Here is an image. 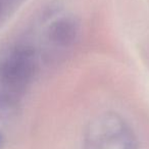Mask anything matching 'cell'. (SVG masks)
<instances>
[{
	"instance_id": "3",
	"label": "cell",
	"mask_w": 149,
	"mask_h": 149,
	"mask_svg": "<svg viewBox=\"0 0 149 149\" xmlns=\"http://www.w3.org/2000/svg\"><path fill=\"white\" fill-rule=\"evenodd\" d=\"M79 34V24L72 17H62L50 24L47 42L55 49H65L74 43Z\"/></svg>"
},
{
	"instance_id": "2",
	"label": "cell",
	"mask_w": 149,
	"mask_h": 149,
	"mask_svg": "<svg viewBox=\"0 0 149 149\" xmlns=\"http://www.w3.org/2000/svg\"><path fill=\"white\" fill-rule=\"evenodd\" d=\"M87 145L89 149H133L134 137L122 118L105 113L90 125Z\"/></svg>"
},
{
	"instance_id": "1",
	"label": "cell",
	"mask_w": 149,
	"mask_h": 149,
	"mask_svg": "<svg viewBox=\"0 0 149 149\" xmlns=\"http://www.w3.org/2000/svg\"><path fill=\"white\" fill-rule=\"evenodd\" d=\"M38 68V55L33 47L19 45L0 60V105L17 104L30 89Z\"/></svg>"
},
{
	"instance_id": "4",
	"label": "cell",
	"mask_w": 149,
	"mask_h": 149,
	"mask_svg": "<svg viewBox=\"0 0 149 149\" xmlns=\"http://www.w3.org/2000/svg\"><path fill=\"white\" fill-rule=\"evenodd\" d=\"M23 0H0V23L6 19Z\"/></svg>"
}]
</instances>
